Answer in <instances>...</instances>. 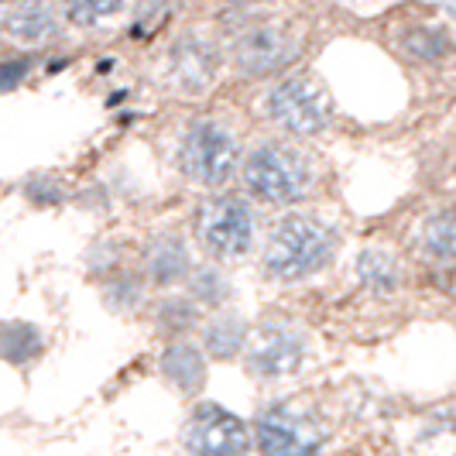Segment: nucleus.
<instances>
[{"label":"nucleus","mask_w":456,"mask_h":456,"mask_svg":"<svg viewBox=\"0 0 456 456\" xmlns=\"http://www.w3.org/2000/svg\"><path fill=\"white\" fill-rule=\"evenodd\" d=\"M120 11H124L120 4H72V7H66V18L72 24H96L100 18H110Z\"/></svg>","instance_id":"nucleus-23"},{"label":"nucleus","mask_w":456,"mask_h":456,"mask_svg":"<svg viewBox=\"0 0 456 456\" xmlns=\"http://www.w3.org/2000/svg\"><path fill=\"white\" fill-rule=\"evenodd\" d=\"M305 361V333L289 320H268L251 340L248 367L257 378H285L296 374Z\"/></svg>","instance_id":"nucleus-9"},{"label":"nucleus","mask_w":456,"mask_h":456,"mask_svg":"<svg viewBox=\"0 0 456 456\" xmlns=\"http://www.w3.org/2000/svg\"><path fill=\"white\" fill-rule=\"evenodd\" d=\"M185 453L189 456H248L251 433L248 426L220 405H200L185 422Z\"/></svg>","instance_id":"nucleus-7"},{"label":"nucleus","mask_w":456,"mask_h":456,"mask_svg":"<svg viewBox=\"0 0 456 456\" xmlns=\"http://www.w3.org/2000/svg\"><path fill=\"white\" fill-rule=\"evenodd\" d=\"M203 340H206L209 357H216V361H233V357L240 354L244 340H248V322L240 320V316H233V313H220L216 320L206 322Z\"/></svg>","instance_id":"nucleus-15"},{"label":"nucleus","mask_w":456,"mask_h":456,"mask_svg":"<svg viewBox=\"0 0 456 456\" xmlns=\"http://www.w3.org/2000/svg\"><path fill=\"white\" fill-rule=\"evenodd\" d=\"M45 350V337L35 322H0V357L14 367L35 364Z\"/></svg>","instance_id":"nucleus-14"},{"label":"nucleus","mask_w":456,"mask_h":456,"mask_svg":"<svg viewBox=\"0 0 456 456\" xmlns=\"http://www.w3.org/2000/svg\"><path fill=\"white\" fill-rule=\"evenodd\" d=\"M4 31L14 38V42H24V45H42L48 38H55L59 31V21H55V11L45 7V4H18L4 14Z\"/></svg>","instance_id":"nucleus-13"},{"label":"nucleus","mask_w":456,"mask_h":456,"mask_svg":"<svg viewBox=\"0 0 456 456\" xmlns=\"http://www.w3.org/2000/svg\"><path fill=\"white\" fill-rule=\"evenodd\" d=\"M298 55V42L296 35L285 28V24H272L261 21L251 24L237 45H233V62L244 76H254V79H265V76H274L285 66H292V59Z\"/></svg>","instance_id":"nucleus-8"},{"label":"nucleus","mask_w":456,"mask_h":456,"mask_svg":"<svg viewBox=\"0 0 456 456\" xmlns=\"http://www.w3.org/2000/svg\"><path fill=\"white\" fill-rule=\"evenodd\" d=\"M446 48H450V38L436 28H411L405 35V52L415 59H439L446 55Z\"/></svg>","instance_id":"nucleus-21"},{"label":"nucleus","mask_w":456,"mask_h":456,"mask_svg":"<svg viewBox=\"0 0 456 456\" xmlns=\"http://www.w3.org/2000/svg\"><path fill=\"white\" fill-rule=\"evenodd\" d=\"M337 254V233L316 216H285L268 237L265 274L274 281H298L326 268Z\"/></svg>","instance_id":"nucleus-1"},{"label":"nucleus","mask_w":456,"mask_h":456,"mask_svg":"<svg viewBox=\"0 0 456 456\" xmlns=\"http://www.w3.org/2000/svg\"><path fill=\"white\" fill-rule=\"evenodd\" d=\"M189 298L196 305H224L230 298V281L216 268H196L189 274Z\"/></svg>","instance_id":"nucleus-17"},{"label":"nucleus","mask_w":456,"mask_h":456,"mask_svg":"<svg viewBox=\"0 0 456 456\" xmlns=\"http://www.w3.org/2000/svg\"><path fill=\"white\" fill-rule=\"evenodd\" d=\"M103 298H107V305L114 313H131V309L141 305V298H144V281L131 272H117L110 274V281L103 289Z\"/></svg>","instance_id":"nucleus-18"},{"label":"nucleus","mask_w":456,"mask_h":456,"mask_svg":"<svg viewBox=\"0 0 456 456\" xmlns=\"http://www.w3.org/2000/svg\"><path fill=\"white\" fill-rule=\"evenodd\" d=\"M244 185L257 203L292 206L313 189L309 159L285 141H261L244 159Z\"/></svg>","instance_id":"nucleus-2"},{"label":"nucleus","mask_w":456,"mask_h":456,"mask_svg":"<svg viewBox=\"0 0 456 456\" xmlns=\"http://www.w3.org/2000/svg\"><path fill=\"white\" fill-rule=\"evenodd\" d=\"M155 320L165 333H172V337H183L185 330H192L196 322H200V309H196V302H189V298H165L159 305V313H155Z\"/></svg>","instance_id":"nucleus-20"},{"label":"nucleus","mask_w":456,"mask_h":456,"mask_svg":"<svg viewBox=\"0 0 456 456\" xmlns=\"http://www.w3.org/2000/svg\"><path fill=\"white\" fill-rule=\"evenodd\" d=\"M357 274H361V281H364L370 292H378V296H388L398 289V281H402V272H398V261L391 257L388 251H378V248H370V251L361 254V261H357Z\"/></svg>","instance_id":"nucleus-16"},{"label":"nucleus","mask_w":456,"mask_h":456,"mask_svg":"<svg viewBox=\"0 0 456 456\" xmlns=\"http://www.w3.org/2000/svg\"><path fill=\"white\" fill-rule=\"evenodd\" d=\"M240 165V148L227 124L220 120H196L179 144V168L192 183L206 189H220L233 179Z\"/></svg>","instance_id":"nucleus-3"},{"label":"nucleus","mask_w":456,"mask_h":456,"mask_svg":"<svg viewBox=\"0 0 456 456\" xmlns=\"http://www.w3.org/2000/svg\"><path fill=\"white\" fill-rule=\"evenodd\" d=\"M265 114L285 134L313 137L326 131V124L333 117V107H330L326 90L313 76H289V79L274 83L272 93L265 96Z\"/></svg>","instance_id":"nucleus-4"},{"label":"nucleus","mask_w":456,"mask_h":456,"mask_svg":"<svg viewBox=\"0 0 456 456\" xmlns=\"http://www.w3.org/2000/svg\"><path fill=\"white\" fill-rule=\"evenodd\" d=\"M254 443L261 456H316L326 429L316 415L296 405H268L254 422Z\"/></svg>","instance_id":"nucleus-6"},{"label":"nucleus","mask_w":456,"mask_h":456,"mask_svg":"<svg viewBox=\"0 0 456 456\" xmlns=\"http://www.w3.org/2000/svg\"><path fill=\"white\" fill-rule=\"evenodd\" d=\"M24 192H28V200L38 206H48V203H62L66 200V185L59 183V179H52V175H38V179H31V183L24 185Z\"/></svg>","instance_id":"nucleus-22"},{"label":"nucleus","mask_w":456,"mask_h":456,"mask_svg":"<svg viewBox=\"0 0 456 456\" xmlns=\"http://www.w3.org/2000/svg\"><path fill=\"white\" fill-rule=\"evenodd\" d=\"M196 237L213 257H244L254 248V209L240 196L216 192L196 213Z\"/></svg>","instance_id":"nucleus-5"},{"label":"nucleus","mask_w":456,"mask_h":456,"mask_svg":"<svg viewBox=\"0 0 456 456\" xmlns=\"http://www.w3.org/2000/svg\"><path fill=\"white\" fill-rule=\"evenodd\" d=\"M422 244L433 257H443V261H456V216L443 213V216H433L426 230H422Z\"/></svg>","instance_id":"nucleus-19"},{"label":"nucleus","mask_w":456,"mask_h":456,"mask_svg":"<svg viewBox=\"0 0 456 456\" xmlns=\"http://www.w3.org/2000/svg\"><path fill=\"white\" fill-rule=\"evenodd\" d=\"M161 378L183 395H196L206 385V361L200 354V346H192L189 340H175L161 350Z\"/></svg>","instance_id":"nucleus-12"},{"label":"nucleus","mask_w":456,"mask_h":456,"mask_svg":"<svg viewBox=\"0 0 456 456\" xmlns=\"http://www.w3.org/2000/svg\"><path fill=\"white\" fill-rule=\"evenodd\" d=\"M144 274L159 289H172L179 281H189L192 257H189L185 237H179V233H161V237H155L148 244V251H144Z\"/></svg>","instance_id":"nucleus-11"},{"label":"nucleus","mask_w":456,"mask_h":456,"mask_svg":"<svg viewBox=\"0 0 456 456\" xmlns=\"http://www.w3.org/2000/svg\"><path fill=\"white\" fill-rule=\"evenodd\" d=\"M216 69H220V52L203 35H185V38H179L175 48H172V59H168L172 83L183 93H203L213 83Z\"/></svg>","instance_id":"nucleus-10"},{"label":"nucleus","mask_w":456,"mask_h":456,"mask_svg":"<svg viewBox=\"0 0 456 456\" xmlns=\"http://www.w3.org/2000/svg\"><path fill=\"white\" fill-rule=\"evenodd\" d=\"M28 69H31L28 59H11V62H4V66H0V90H14L18 83H24Z\"/></svg>","instance_id":"nucleus-24"}]
</instances>
